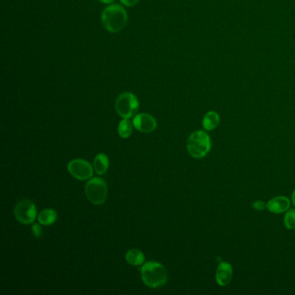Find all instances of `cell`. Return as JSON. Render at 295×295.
I'll list each match as a JSON object with an SVG mask.
<instances>
[{
  "label": "cell",
  "instance_id": "21",
  "mask_svg": "<svg viewBox=\"0 0 295 295\" xmlns=\"http://www.w3.org/2000/svg\"><path fill=\"white\" fill-rule=\"evenodd\" d=\"M100 1L102 3H104V4H110L112 2H114L115 0H100Z\"/></svg>",
  "mask_w": 295,
  "mask_h": 295
},
{
  "label": "cell",
  "instance_id": "1",
  "mask_svg": "<svg viewBox=\"0 0 295 295\" xmlns=\"http://www.w3.org/2000/svg\"><path fill=\"white\" fill-rule=\"evenodd\" d=\"M101 21L104 28L109 32H118L125 27L127 23V13L125 9L119 4H112L106 8Z\"/></svg>",
  "mask_w": 295,
  "mask_h": 295
},
{
  "label": "cell",
  "instance_id": "5",
  "mask_svg": "<svg viewBox=\"0 0 295 295\" xmlns=\"http://www.w3.org/2000/svg\"><path fill=\"white\" fill-rule=\"evenodd\" d=\"M139 106L137 97L129 92L119 95L115 102L116 112L123 119H129L134 116L139 109Z\"/></svg>",
  "mask_w": 295,
  "mask_h": 295
},
{
  "label": "cell",
  "instance_id": "20",
  "mask_svg": "<svg viewBox=\"0 0 295 295\" xmlns=\"http://www.w3.org/2000/svg\"><path fill=\"white\" fill-rule=\"evenodd\" d=\"M291 201L292 203H293V205H295V190L293 191V193H292Z\"/></svg>",
  "mask_w": 295,
  "mask_h": 295
},
{
  "label": "cell",
  "instance_id": "9",
  "mask_svg": "<svg viewBox=\"0 0 295 295\" xmlns=\"http://www.w3.org/2000/svg\"><path fill=\"white\" fill-rule=\"evenodd\" d=\"M132 124L139 132H151L157 127L156 120L148 114H139L132 121Z\"/></svg>",
  "mask_w": 295,
  "mask_h": 295
},
{
  "label": "cell",
  "instance_id": "17",
  "mask_svg": "<svg viewBox=\"0 0 295 295\" xmlns=\"http://www.w3.org/2000/svg\"><path fill=\"white\" fill-rule=\"evenodd\" d=\"M252 208L257 211H262L265 209H267V203L262 200H256L252 204Z\"/></svg>",
  "mask_w": 295,
  "mask_h": 295
},
{
  "label": "cell",
  "instance_id": "14",
  "mask_svg": "<svg viewBox=\"0 0 295 295\" xmlns=\"http://www.w3.org/2000/svg\"><path fill=\"white\" fill-rule=\"evenodd\" d=\"M57 218L56 212L52 209H45L40 212L39 215V222L42 225L47 226L56 222Z\"/></svg>",
  "mask_w": 295,
  "mask_h": 295
},
{
  "label": "cell",
  "instance_id": "16",
  "mask_svg": "<svg viewBox=\"0 0 295 295\" xmlns=\"http://www.w3.org/2000/svg\"><path fill=\"white\" fill-rule=\"evenodd\" d=\"M284 225L286 229L289 230L295 229V209H289L288 211L285 213Z\"/></svg>",
  "mask_w": 295,
  "mask_h": 295
},
{
  "label": "cell",
  "instance_id": "12",
  "mask_svg": "<svg viewBox=\"0 0 295 295\" xmlns=\"http://www.w3.org/2000/svg\"><path fill=\"white\" fill-rule=\"evenodd\" d=\"M108 166H109V160H108V157L104 153H99L94 158V168L98 175L106 173V171L108 169Z\"/></svg>",
  "mask_w": 295,
  "mask_h": 295
},
{
  "label": "cell",
  "instance_id": "18",
  "mask_svg": "<svg viewBox=\"0 0 295 295\" xmlns=\"http://www.w3.org/2000/svg\"><path fill=\"white\" fill-rule=\"evenodd\" d=\"M42 229L39 224H34L32 226V233L35 237H40L42 235Z\"/></svg>",
  "mask_w": 295,
  "mask_h": 295
},
{
  "label": "cell",
  "instance_id": "3",
  "mask_svg": "<svg viewBox=\"0 0 295 295\" xmlns=\"http://www.w3.org/2000/svg\"><path fill=\"white\" fill-rule=\"evenodd\" d=\"M211 150V139L207 132L198 130L192 132L187 140V151L194 159H203Z\"/></svg>",
  "mask_w": 295,
  "mask_h": 295
},
{
  "label": "cell",
  "instance_id": "11",
  "mask_svg": "<svg viewBox=\"0 0 295 295\" xmlns=\"http://www.w3.org/2000/svg\"><path fill=\"white\" fill-rule=\"evenodd\" d=\"M220 124V115L215 111H209L205 114L202 125L205 131H213Z\"/></svg>",
  "mask_w": 295,
  "mask_h": 295
},
{
  "label": "cell",
  "instance_id": "4",
  "mask_svg": "<svg viewBox=\"0 0 295 295\" xmlns=\"http://www.w3.org/2000/svg\"><path fill=\"white\" fill-rule=\"evenodd\" d=\"M87 199L95 205H101L106 201L108 196L107 184L101 177L91 178L85 186Z\"/></svg>",
  "mask_w": 295,
  "mask_h": 295
},
{
  "label": "cell",
  "instance_id": "10",
  "mask_svg": "<svg viewBox=\"0 0 295 295\" xmlns=\"http://www.w3.org/2000/svg\"><path fill=\"white\" fill-rule=\"evenodd\" d=\"M291 206V201L285 196H277L271 198L267 203V210L274 214H281L288 211Z\"/></svg>",
  "mask_w": 295,
  "mask_h": 295
},
{
  "label": "cell",
  "instance_id": "7",
  "mask_svg": "<svg viewBox=\"0 0 295 295\" xmlns=\"http://www.w3.org/2000/svg\"><path fill=\"white\" fill-rule=\"evenodd\" d=\"M68 170L75 178L87 180L93 176V168L90 164L84 160H73L68 165Z\"/></svg>",
  "mask_w": 295,
  "mask_h": 295
},
{
  "label": "cell",
  "instance_id": "13",
  "mask_svg": "<svg viewBox=\"0 0 295 295\" xmlns=\"http://www.w3.org/2000/svg\"><path fill=\"white\" fill-rule=\"evenodd\" d=\"M126 260L130 265L139 266L144 263L145 255L140 250L132 249L128 250L126 253Z\"/></svg>",
  "mask_w": 295,
  "mask_h": 295
},
{
  "label": "cell",
  "instance_id": "6",
  "mask_svg": "<svg viewBox=\"0 0 295 295\" xmlns=\"http://www.w3.org/2000/svg\"><path fill=\"white\" fill-rule=\"evenodd\" d=\"M14 214L18 222L23 224H31L37 217V208L33 202L24 199L15 206Z\"/></svg>",
  "mask_w": 295,
  "mask_h": 295
},
{
  "label": "cell",
  "instance_id": "19",
  "mask_svg": "<svg viewBox=\"0 0 295 295\" xmlns=\"http://www.w3.org/2000/svg\"><path fill=\"white\" fill-rule=\"evenodd\" d=\"M121 2L126 6H133L139 2V0H121Z\"/></svg>",
  "mask_w": 295,
  "mask_h": 295
},
{
  "label": "cell",
  "instance_id": "8",
  "mask_svg": "<svg viewBox=\"0 0 295 295\" xmlns=\"http://www.w3.org/2000/svg\"><path fill=\"white\" fill-rule=\"evenodd\" d=\"M215 281L220 287H226L233 279V267L227 261H220L215 270Z\"/></svg>",
  "mask_w": 295,
  "mask_h": 295
},
{
  "label": "cell",
  "instance_id": "2",
  "mask_svg": "<svg viewBox=\"0 0 295 295\" xmlns=\"http://www.w3.org/2000/svg\"><path fill=\"white\" fill-rule=\"evenodd\" d=\"M141 278L149 288H156L167 283L168 274L166 267L156 261H148L141 268Z\"/></svg>",
  "mask_w": 295,
  "mask_h": 295
},
{
  "label": "cell",
  "instance_id": "15",
  "mask_svg": "<svg viewBox=\"0 0 295 295\" xmlns=\"http://www.w3.org/2000/svg\"><path fill=\"white\" fill-rule=\"evenodd\" d=\"M118 132L120 136L123 139H126L130 137L132 132V122L128 119H124L119 124Z\"/></svg>",
  "mask_w": 295,
  "mask_h": 295
}]
</instances>
